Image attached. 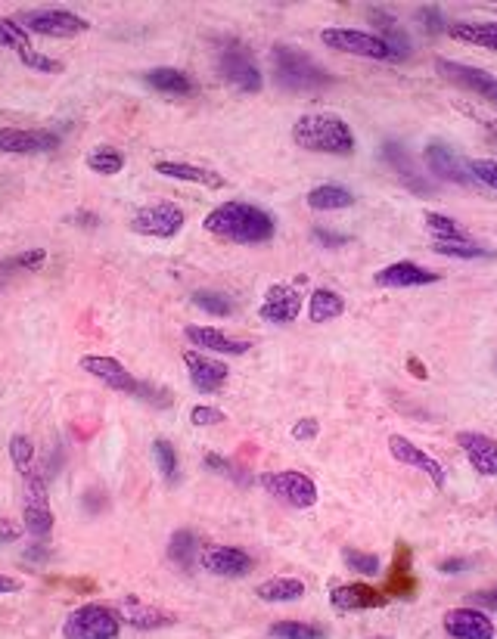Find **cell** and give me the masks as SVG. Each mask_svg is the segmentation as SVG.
Segmentation results:
<instances>
[{"label":"cell","mask_w":497,"mask_h":639,"mask_svg":"<svg viewBox=\"0 0 497 639\" xmlns=\"http://www.w3.org/2000/svg\"><path fill=\"white\" fill-rule=\"evenodd\" d=\"M22 522H25V531L44 540L50 537L53 531V509H50V500H47V484L38 472H28L25 475V494H22Z\"/></svg>","instance_id":"9"},{"label":"cell","mask_w":497,"mask_h":639,"mask_svg":"<svg viewBox=\"0 0 497 639\" xmlns=\"http://www.w3.org/2000/svg\"><path fill=\"white\" fill-rule=\"evenodd\" d=\"M199 562L209 574L218 577H246L255 568V559L246 550H237V546H206L199 553Z\"/></svg>","instance_id":"18"},{"label":"cell","mask_w":497,"mask_h":639,"mask_svg":"<svg viewBox=\"0 0 497 639\" xmlns=\"http://www.w3.org/2000/svg\"><path fill=\"white\" fill-rule=\"evenodd\" d=\"M202 227L224 242H237V246H261L277 233V221L252 202H224L209 211Z\"/></svg>","instance_id":"1"},{"label":"cell","mask_w":497,"mask_h":639,"mask_svg":"<svg viewBox=\"0 0 497 639\" xmlns=\"http://www.w3.org/2000/svg\"><path fill=\"white\" fill-rule=\"evenodd\" d=\"M320 44H327L330 50L348 53V56H364L376 59V63H398L395 50L370 32H358V28H324L320 32Z\"/></svg>","instance_id":"6"},{"label":"cell","mask_w":497,"mask_h":639,"mask_svg":"<svg viewBox=\"0 0 497 639\" xmlns=\"http://www.w3.org/2000/svg\"><path fill=\"white\" fill-rule=\"evenodd\" d=\"M122 618L137 630H159V627H168L174 621L171 615L162 612V608H153V605H146L134 596H128L122 602Z\"/></svg>","instance_id":"28"},{"label":"cell","mask_w":497,"mask_h":639,"mask_svg":"<svg viewBox=\"0 0 497 639\" xmlns=\"http://www.w3.org/2000/svg\"><path fill=\"white\" fill-rule=\"evenodd\" d=\"M457 447L466 453V460L479 475L497 478V441L482 432H460Z\"/></svg>","instance_id":"22"},{"label":"cell","mask_w":497,"mask_h":639,"mask_svg":"<svg viewBox=\"0 0 497 639\" xmlns=\"http://www.w3.org/2000/svg\"><path fill=\"white\" fill-rule=\"evenodd\" d=\"M389 453L395 456V460H398L401 466H411V469H417V472L429 475V481L435 484L438 491L445 488V481H448L445 466L438 463L435 456H429L423 447H417L414 441H407L404 435H392V438H389Z\"/></svg>","instance_id":"14"},{"label":"cell","mask_w":497,"mask_h":639,"mask_svg":"<svg viewBox=\"0 0 497 639\" xmlns=\"http://www.w3.org/2000/svg\"><path fill=\"white\" fill-rule=\"evenodd\" d=\"M426 230L438 239V242H454V239H470V233H466L454 218L442 215V211H426Z\"/></svg>","instance_id":"36"},{"label":"cell","mask_w":497,"mask_h":639,"mask_svg":"<svg viewBox=\"0 0 497 639\" xmlns=\"http://www.w3.org/2000/svg\"><path fill=\"white\" fill-rule=\"evenodd\" d=\"M19 540V528L10 519H0V543H13Z\"/></svg>","instance_id":"51"},{"label":"cell","mask_w":497,"mask_h":639,"mask_svg":"<svg viewBox=\"0 0 497 639\" xmlns=\"http://www.w3.org/2000/svg\"><path fill=\"white\" fill-rule=\"evenodd\" d=\"M274 639H327V627L305 624V621H277L271 624Z\"/></svg>","instance_id":"38"},{"label":"cell","mask_w":497,"mask_h":639,"mask_svg":"<svg viewBox=\"0 0 497 639\" xmlns=\"http://www.w3.org/2000/svg\"><path fill=\"white\" fill-rule=\"evenodd\" d=\"M330 602L339 612H364V608H383L389 602V593L370 584H345L330 593Z\"/></svg>","instance_id":"23"},{"label":"cell","mask_w":497,"mask_h":639,"mask_svg":"<svg viewBox=\"0 0 497 639\" xmlns=\"http://www.w3.org/2000/svg\"><path fill=\"white\" fill-rule=\"evenodd\" d=\"M47 261V252L44 249H28V252H19L7 261H0V289H7L19 273H35L41 270Z\"/></svg>","instance_id":"31"},{"label":"cell","mask_w":497,"mask_h":639,"mask_svg":"<svg viewBox=\"0 0 497 639\" xmlns=\"http://www.w3.org/2000/svg\"><path fill=\"white\" fill-rule=\"evenodd\" d=\"M19 59L25 63V69H35V72H47V75H60V72H63L60 59H50V56H44V53H38V50H32V47L22 50Z\"/></svg>","instance_id":"43"},{"label":"cell","mask_w":497,"mask_h":639,"mask_svg":"<svg viewBox=\"0 0 497 639\" xmlns=\"http://www.w3.org/2000/svg\"><path fill=\"white\" fill-rule=\"evenodd\" d=\"M271 69H274V81L283 90H289V94H317V90L333 84V75L296 44H274Z\"/></svg>","instance_id":"2"},{"label":"cell","mask_w":497,"mask_h":639,"mask_svg":"<svg viewBox=\"0 0 497 639\" xmlns=\"http://www.w3.org/2000/svg\"><path fill=\"white\" fill-rule=\"evenodd\" d=\"M255 596L265 602H299L305 596V584L299 577H271V581L258 584Z\"/></svg>","instance_id":"32"},{"label":"cell","mask_w":497,"mask_h":639,"mask_svg":"<svg viewBox=\"0 0 497 639\" xmlns=\"http://www.w3.org/2000/svg\"><path fill=\"white\" fill-rule=\"evenodd\" d=\"M470 174L479 180V184H485L488 190L497 193V162L494 159H473L470 162Z\"/></svg>","instance_id":"44"},{"label":"cell","mask_w":497,"mask_h":639,"mask_svg":"<svg viewBox=\"0 0 497 639\" xmlns=\"http://www.w3.org/2000/svg\"><path fill=\"white\" fill-rule=\"evenodd\" d=\"M342 559L355 574H364V577H376L379 568H383V562H379L376 553H361V550H355V546H348V550L342 553Z\"/></svg>","instance_id":"40"},{"label":"cell","mask_w":497,"mask_h":639,"mask_svg":"<svg viewBox=\"0 0 497 639\" xmlns=\"http://www.w3.org/2000/svg\"><path fill=\"white\" fill-rule=\"evenodd\" d=\"M442 627L451 639H494L497 627L482 608H451L442 618Z\"/></svg>","instance_id":"16"},{"label":"cell","mask_w":497,"mask_h":639,"mask_svg":"<svg viewBox=\"0 0 497 639\" xmlns=\"http://www.w3.org/2000/svg\"><path fill=\"white\" fill-rule=\"evenodd\" d=\"M184 367H187V376H190V382H193V388L199 394H215L230 379V370L224 367L221 360L206 357L199 351H184Z\"/></svg>","instance_id":"17"},{"label":"cell","mask_w":497,"mask_h":639,"mask_svg":"<svg viewBox=\"0 0 497 639\" xmlns=\"http://www.w3.org/2000/svg\"><path fill=\"white\" fill-rule=\"evenodd\" d=\"M196 553H199V537L187 528L181 531H174L171 540H168V559L174 565H181V568H190L196 562Z\"/></svg>","instance_id":"34"},{"label":"cell","mask_w":497,"mask_h":639,"mask_svg":"<svg viewBox=\"0 0 497 639\" xmlns=\"http://www.w3.org/2000/svg\"><path fill=\"white\" fill-rule=\"evenodd\" d=\"M373 639H386V636H373Z\"/></svg>","instance_id":"56"},{"label":"cell","mask_w":497,"mask_h":639,"mask_svg":"<svg viewBox=\"0 0 497 639\" xmlns=\"http://www.w3.org/2000/svg\"><path fill=\"white\" fill-rule=\"evenodd\" d=\"M314 239H320V242H324V246H342V242H345L348 236H342V233H330V230H324V227H317V230H314Z\"/></svg>","instance_id":"50"},{"label":"cell","mask_w":497,"mask_h":639,"mask_svg":"<svg viewBox=\"0 0 497 639\" xmlns=\"http://www.w3.org/2000/svg\"><path fill=\"white\" fill-rule=\"evenodd\" d=\"M423 159H426L429 174H435L438 180H448V184H457V187H476L479 184V180L470 174V165H463L457 159V152L442 140H432L423 152Z\"/></svg>","instance_id":"11"},{"label":"cell","mask_w":497,"mask_h":639,"mask_svg":"<svg viewBox=\"0 0 497 639\" xmlns=\"http://www.w3.org/2000/svg\"><path fill=\"white\" fill-rule=\"evenodd\" d=\"M10 460H13V466L22 475H28V472H32V460H35V444L28 441L25 435H13L10 438Z\"/></svg>","instance_id":"41"},{"label":"cell","mask_w":497,"mask_h":639,"mask_svg":"<svg viewBox=\"0 0 497 639\" xmlns=\"http://www.w3.org/2000/svg\"><path fill=\"white\" fill-rule=\"evenodd\" d=\"M308 208L314 211H342L355 205V193L342 184H320L308 193Z\"/></svg>","instance_id":"29"},{"label":"cell","mask_w":497,"mask_h":639,"mask_svg":"<svg viewBox=\"0 0 497 639\" xmlns=\"http://www.w3.org/2000/svg\"><path fill=\"white\" fill-rule=\"evenodd\" d=\"M386 593H389V599H392V596L411 599V596L417 593V581H414V574H411V550H407L404 543L395 546V565H392V571H389Z\"/></svg>","instance_id":"26"},{"label":"cell","mask_w":497,"mask_h":639,"mask_svg":"<svg viewBox=\"0 0 497 639\" xmlns=\"http://www.w3.org/2000/svg\"><path fill=\"white\" fill-rule=\"evenodd\" d=\"M227 416H224V410H218V407H206V404H199V407H193L190 410V422L193 425H199V429H209V425H221Z\"/></svg>","instance_id":"45"},{"label":"cell","mask_w":497,"mask_h":639,"mask_svg":"<svg viewBox=\"0 0 497 639\" xmlns=\"http://www.w3.org/2000/svg\"><path fill=\"white\" fill-rule=\"evenodd\" d=\"M407 370H411L417 379H426V370H423V363H420V357H407Z\"/></svg>","instance_id":"53"},{"label":"cell","mask_w":497,"mask_h":639,"mask_svg":"<svg viewBox=\"0 0 497 639\" xmlns=\"http://www.w3.org/2000/svg\"><path fill=\"white\" fill-rule=\"evenodd\" d=\"M0 47H10L16 53L28 50V32L19 25V19H0Z\"/></svg>","instance_id":"42"},{"label":"cell","mask_w":497,"mask_h":639,"mask_svg":"<svg viewBox=\"0 0 497 639\" xmlns=\"http://www.w3.org/2000/svg\"><path fill=\"white\" fill-rule=\"evenodd\" d=\"M60 146V134L53 131H22V128H0V152L10 156H38Z\"/></svg>","instance_id":"20"},{"label":"cell","mask_w":497,"mask_h":639,"mask_svg":"<svg viewBox=\"0 0 497 639\" xmlns=\"http://www.w3.org/2000/svg\"><path fill=\"white\" fill-rule=\"evenodd\" d=\"M87 168H91L94 174L112 177V174H119L125 168V156L119 149H112V146H100L94 152H87Z\"/></svg>","instance_id":"37"},{"label":"cell","mask_w":497,"mask_h":639,"mask_svg":"<svg viewBox=\"0 0 497 639\" xmlns=\"http://www.w3.org/2000/svg\"><path fill=\"white\" fill-rule=\"evenodd\" d=\"M432 252L435 255H445V258H454V261H482V258H494L491 249L479 246V242L470 236V239H454V242H432Z\"/></svg>","instance_id":"33"},{"label":"cell","mask_w":497,"mask_h":639,"mask_svg":"<svg viewBox=\"0 0 497 639\" xmlns=\"http://www.w3.org/2000/svg\"><path fill=\"white\" fill-rule=\"evenodd\" d=\"M448 35L460 44L497 53V22H454L448 25Z\"/></svg>","instance_id":"25"},{"label":"cell","mask_w":497,"mask_h":639,"mask_svg":"<svg viewBox=\"0 0 497 639\" xmlns=\"http://www.w3.org/2000/svg\"><path fill=\"white\" fill-rule=\"evenodd\" d=\"M19 25L25 32H35V35H47V38H75L84 35L91 22L81 19L78 13L69 10H35V13H22Z\"/></svg>","instance_id":"10"},{"label":"cell","mask_w":497,"mask_h":639,"mask_svg":"<svg viewBox=\"0 0 497 639\" xmlns=\"http://www.w3.org/2000/svg\"><path fill=\"white\" fill-rule=\"evenodd\" d=\"M299 311H302V292L292 283H274L265 292V298H261L258 317L274 326H286L299 317Z\"/></svg>","instance_id":"13"},{"label":"cell","mask_w":497,"mask_h":639,"mask_svg":"<svg viewBox=\"0 0 497 639\" xmlns=\"http://www.w3.org/2000/svg\"><path fill=\"white\" fill-rule=\"evenodd\" d=\"M153 456H156V466H159L162 478L168 484H178L181 481V463H178V450H174V444L165 441V438H156L153 441Z\"/></svg>","instance_id":"35"},{"label":"cell","mask_w":497,"mask_h":639,"mask_svg":"<svg viewBox=\"0 0 497 639\" xmlns=\"http://www.w3.org/2000/svg\"><path fill=\"white\" fill-rule=\"evenodd\" d=\"M274 500H280L289 509H311L317 503V484L305 472H265L258 478Z\"/></svg>","instance_id":"7"},{"label":"cell","mask_w":497,"mask_h":639,"mask_svg":"<svg viewBox=\"0 0 497 639\" xmlns=\"http://www.w3.org/2000/svg\"><path fill=\"white\" fill-rule=\"evenodd\" d=\"M184 224H187L184 208L174 202H153L131 218V230L150 239H174L184 230Z\"/></svg>","instance_id":"8"},{"label":"cell","mask_w":497,"mask_h":639,"mask_svg":"<svg viewBox=\"0 0 497 639\" xmlns=\"http://www.w3.org/2000/svg\"><path fill=\"white\" fill-rule=\"evenodd\" d=\"M22 590V581H16V577L10 574H0V596H10V593H19Z\"/></svg>","instance_id":"52"},{"label":"cell","mask_w":497,"mask_h":639,"mask_svg":"<svg viewBox=\"0 0 497 639\" xmlns=\"http://www.w3.org/2000/svg\"><path fill=\"white\" fill-rule=\"evenodd\" d=\"M184 336H187V342H193L202 351H215V354H227V357H240L252 348V342L227 336L224 329H215V326H187Z\"/></svg>","instance_id":"21"},{"label":"cell","mask_w":497,"mask_h":639,"mask_svg":"<svg viewBox=\"0 0 497 639\" xmlns=\"http://www.w3.org/2000/svg\"><path fill=\"white\" fill-rule=\"evenodd\" d=\"M137 398L150 401V404H156V407H168V404H171V394H168L165 388H153V385H146V382H140Z\"/></svg>","instance_id":"48"},{"label":"cell","mask_w":497,"mask_h":639,"mask_svg":"<svg viewBox=\"0 0 497 639\" xmlns=\"http://www.w3.org/2000/svg\"><path fill=\"white\" fill-rule=\"evenodd\" d=\"M438 280L442 277H438L435 270H429L417 261H395L373 273V283L379 289H417V286H432Z\"/></svg>","instance_id":"15"},{"label":"cell","mask_w":497,"mask_h":639,"mask_svg":"<svg viewBox=\"0 0 497 639\" xmlns=\"http://www.w3.org/2000/svg\"><path fill=\"white\" fill-rule=\"evenodd\" d=\"M438 75L448 78L451 84L470 90V94H479L482 100L494 103L497 106V78L485 69H476V66H463V63H454V59H438L435 63Z\"/></svg>","instance_id":"12"},{"label":"cell","mask_w":497,"mask_h":639,"mask_svg":"<svg viewBox=\"0 0 497 639\" xmlns=\"http://www.w3.org/2000/svg\"><path fill=\"white\" fill-rule=\"evenodd\" d=\"M206 466H209L212 472H221V475L233 478V481L249 484V475H243L240 469H233V463H230V460H224V456H218V453H209V456H206Z\"/></svg>","instance_id":"47"},{"label":"cell","mask_w":497,"mask_h":639,"mask_svg":"<svg viewBox=\"0 0 497 639\" xmlns=\"http://www.w3.org/2000/svg\"><path fill=\"white\" fill-rule=\"evenodd\" d=\"M420 16H423V25L429 28V32L435 35V32H442V10H435V7H429V10H420Z\"/></svg>","instance_id":"49"},{"label":"cell","mask_w":497,"mask_h":639,"mask_svg":"<svg viewBox=\"0 0 497 639\" xmlns=\"http://www.w3.org/2000/svg\"><path fill=\"white\" fill-rule=\"evenodd\" d=\"M473 602H482V605H488V608H494V612H497V590H491L488 596H476Z\"/></svg>","instance_id":"55"},{"label":"cell","mask_w":497,"mask_h":639,"mask_svg":"<svg viewBox=\"0 0 497 639\" xmlns=\"http://www.w3.org/2000/svg\"><path fill=\"white\" fill-rule=\"evenodd\" d=\"M81 370L91 373L94 379H100L103 385H109L112 391H122V394H137L140 391V382L125 370V363L115 360V357L87 354V357H81Z\"/></svg>","instance_id":"19"},{"label":"cell","mask_w":497,"mask_h":639,"mask_svg":"<svg viewBox=\"0 0 497 639\" xmlns=\"http://www.w3.org/2000/svg\"><path fill=\"white\" fill-rule=\"evenodd\" d=\"M156 174L171 177V180H184V184H199V187H209V190H221L227 180L206 165H190V162H156L153 165Z\"/></svg>","instance_id":"24"},{"label":"cell","mask_w":497,"mask_h":639,"mask_svg":"<svg viewBox=\"0 0 497 639\" xmlns=\"http://www.w3.org/2000/svg\"><path fill=\"white\" fill-rule=\"evenodd\" d=\"M463 568H466V562H460V559H448V562L438 565V571H445V574H451V571H463Z\"/></svg>","instance_id":"54"},{"label":"cell","mask_w":497,"mask_h":639,"mask_svg":"<svg viewBox=\"0 0 497 639\" xmlns=\"http://www.w3.org/2000/svg\"><path fill=\"white\" fill-rule=\"evenodd\" d=\"M193 304H196L199 311L212 314V317H230V314H233V308H237V304H233V298H230V295H224V292H212V289H199V292H193Z\"/></svg>","instance_id":"39"},{"label":"cell","mask_w":497,"mask_h":639,"mask_svg":"<svg viewBox=\"0 0 497 639\" xmlns=\"http://www.w3.org/2000/svg\"><path fill=\"white\" fill-rule=\"evenodd\" d=\"M146 84H150L153 90H159V94H168V97H187L196 90V81L187 72L171 69V66L150 69L146 72Z\"/></svg>","instance_id":"27"},{"label":"cell","mask_w":497,"mask_h":639,"mask_svg":"<svg viewBox=\"0 0 497 639\" xmlns=\"http://www.w3.org/2000/svg\"><path fill=\"white\" fill-rule=\"evenodd\" d=\"M122 618L109 605H81L66 618L63 639H119Z\"/></svg>","instance_id":"5"},{"label":"cell","mask_w":497,"mask_h":639,"mask_svg":"<svg viewBox=\"0 0 497 639\" xmlns=\"http://www.w3.org/2000/svg\"><path fill=\"white\" fill-rule=\"evenodd\" d=\"M218 72L230 87H237L240 94H258L261 84H265L252 50L243 41H230L218 50Z\"/></svg>","instance_id":"4"},{"label":"cell","mask_w":497,"mask_h":639,"mask_svg":"<svg viewBox=\"0 0 497 639\" xmlns=\"http://www.w3.org/2000/svg\"><path fill=\"white\" fill-rule=\"evenodd\" d=\"M289 435H292V441H314L317 435H320V422L314 419V416H302V419H296L292 422V429H289Z\"/></svg>","instance_id":"46"},{"label":"cell","mask_w":497,"mask_h":639,"mask_svg":"<svg viewBox=\"0 0 497 639\" xmlns=\"http://www.w3.org/2000/svg\"><path fill=\"white\" fill-rule=\"evenodd\" d=\"M292 143L308 152H320V156H352L358 146L348 121L327 112L296 118V125H292Z\"/></svg>","instance_id":"3"},{"label":"cell","mask_w":497,"mask_h":639,"mask_svg":"<svg viewBox=\"0 0 497 639\" xmlns=\"http://www.w3.org/2000/svg\"><path fill=\"white\" fill-rule=\"evenodd\" d=\"M345 314V298L333 289H314L308 298V320L311 323H330Z\"/></svg>","instance_id":"30"}]
</instances>
